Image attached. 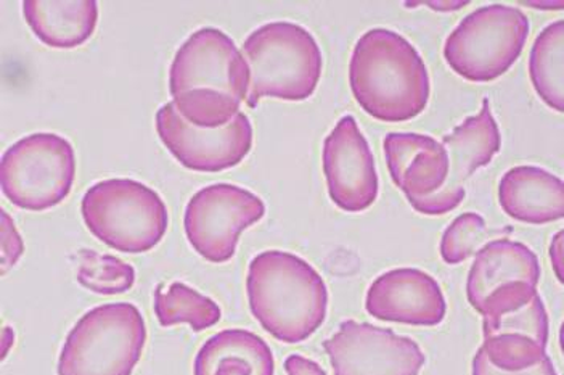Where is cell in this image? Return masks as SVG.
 <instances>
[{"mask_svg": "<svg viewBox=\"0 0 564 375\" xmlns=\"http://www.w3.org/2000/svg\"><path fill=\"white\" fill-rule=\"evenodd\" d=\"M324 350L333 375H419L426 363L419 343L391 329L345 321Z\"/></svg>", "mask_w": 564, "mask_h": 375, "instance_id": "12", "label": "cell"}, {"mask_svg": "<svg viewBox=\"0 0 564 375\" xmlns=\"http://www.w3.org/2000/svg\"><path fill=\"white\" fill-rule=\"evenodd\" d=\"M75 178L72 142L52 132L20 139L0 161L3 195L28 212H45L59 205L72 192Z\"/></svg>", "mask_w": 564, "mask_h": 375, "instance_id": "9", "label": "cell"}, {"mask_svg": "<svg viewBox=\"0 0 564 375\" xmlns=\"http://www.w3.org/2000/svg\"><path fill=\"white\" fill-rule=\"evenodd\" d=\"M147 343L145 319L131 303L87 311L66 336L58 375H132Z\"/></svg>", "mask_w": 564, "mask_h": 375, "instance_id": "6", "label": "cell"}, {"mask_svg": "<svg viewBox=\"0 0 564 375\" xmlns=\"http://www.w3.org/2000/svg\"><path fill=\"white\" fill-rule=\"evenodd\" d=\"M271 346L245 329H227L213 335L195 357L194 375H273Z\"/></svg>", "mask_w": 564, "mask_h": 375, "instance_id": "19", "label": "cell"}, {"mask_svg": "<svg viewBox=\"0 0 564 375\" xmlns=\"http://www.w3.org/2000/svg\"><path fill=\"white\" fill-rule=\"evenodd\" d=\"M499 203L520 223H555L564 216V184L544 168H511L500 179Z\"/></svg>", "mask_w": 564, "mask_h": 375, "instance_id": "18", "label": "cell"}, {"mask_svg": "<svg viewBox=\"0 0 564 375\" xmlns=\"http://www.w3.org/2000/svg\"><path fill=\"white\" fill-rule=\"evenodd\" d=\"M264 215V202L253 192L232 184L208 185L185 208V236L199 257L219 265L235 257L240 234Z\"/></svg>", "mask_w": 564, "mask_h": 375, "instance_id": "10", "label": "cell"}, {"mask_svg": "<svg viewBox=\"0 0 564 375\" xmlns=\"http://www.w3.org/2000/svg\"><path fill=\"white\" fill-rule=\"evenodd\" d=\"M80 213L94 237L122 254L152 250L170 226L163 199L132 179L97 182L84 195Z\"/></svg>", "mask_w": 564, "mask_h": 375, "instance_id": "5", "label": "cell"}, {"mask_svg": "<svg viewBox=\"0 0 564 375\" xmlns=\"http://www.w3.org/2000/svg\"><path fill=\"white\" fill-rule=\"evenodd\" d=\"M250 90V68L232 38L202 28L178 49L170 72V93L192 126L223 128L238 114Z\"/></svg>", "mask_w": 564, "mask_h": 375, "instance_id": "1", "label": "cell"}, {"mask_svg": "<svg viewBox=\"0 0 564 375\" xmlns=\"http://www.w3.org/2000/svg\"><path fill=\"white\" fill-rule=\"evenodd\" d=\"M328 195L343 212L369 210L378 199L380 181L369 142L356 118L343 117L328 135L322 152Z\"/></svg>", "mask_w": 564, "mask_h": 375, "instance_id": "14", "label": "cell"}, {"mask_svg": "<svg viewBox=\"0 0 564 375\" xmlns=\"http://www.w3.org/2000/svg\"><path fill=\"white\" fill-rule=\"evenodd\" d=\"M486 219L476 213L455 217L441 238V258L446 265H460L485 245Z\"/></svg>", "mask_w": 564, "mask_h": 375, "instance_id": "24", "label": "cell"}, {"mask_svg": "<svg viewBox=\"0 0 564 375\" xmlns=\"http://www.w3.org/2000/svg\"><path fill=\"white\" fill-rule=\"evenodd\" d=\"M24 251L23 238L12 217L2 210V275L6 276L19 262Z\"/></svg>", "mask_w": 564, "mask_h": 375, "instance_id": "25", "label": "cell"}, {"mask_svg": "<svg viewBox=\"0 0 564 375\" xmlns=\"http://www.w3.org/2000/svg\"><path fill=\"white\" fill-rule=\"evenodd\" d=\"M482 317V352L497 369L521 373L546 356L550 321L538 287L507 283L494 290L478 311Z\"/></svg>", "mask_w": 564, "mask_h": 375, "instance_id": "7", "label": "cell"}, {"mask_svg": "<svg viewBox=\"0 0 564 375\" xmlns=\"http://www.w3.org/2000/svg\"><path fill=\"white\" fill-rule=\"evenodd\" d=\"M535 93L552 110H564V23L553 21L539 34L529 55Z\"/></svg>", "mask_w": 564, "mask_h": 375, "instance_id": "21", "label": "cell"}, {"mask_svg": "<svg viewBox=\"0 0 564 375\" xmlns=\"http://www.w3.org/2000/svg\"><path fill=\"white\" fill-rule=\"evenodd\" d=\"M541 275L538 255L528 245L497 238L476 251L467 280L469 304L478 313L494 290L513 282L538 287Z\"/></svg>", "mask_w": 564, "mask_h": 375, "instance_id": "17", "label": "cell"}, {"mask_svg": "<svg viewBox=\"0 0 564 375\" xmlns=\"http://www.w3.org/2000/svg\"><path fill=\"white\" fill-rule=\"evenodd\" d=\"M349 84L357 104L378 121H410L429 107L425 60L404 36L387 28L367 31L357 41Z\"/></svg>", "mask_w": 564, "mask_h": 375, "instance_id": "2", "label": "cell"}, {"mask_svg": "<svg viewBox=\"0 0 564 375\" xmlns=\"http://www.w3.org/2000/svg\"><path fill=\"white\" fill-rule=\"evenodd\" d=\"M283 367H285L286 375H327L315 361L301 355L286 357Z\"/></svg>", "mask_w": 564, "mask_h": 375, "instance_id": "27", "label": "cell"}, {"mask_svg": "<svg viewBox=\"0 0 564 375\" xmlns=\"http://www.w3.org/2000/svg\"><path fill=\"white\" fill-rule=\"evenodd\" d=\"M528 15L510 6L481 7L460 21L444 45L447 65L471 83L506 75L528 41Z\"/></svg>", "mask_w": 564, "mask_h": 375, "instance_id": "8", "label": "cell"}, {"mask_svg": "<svg viewBox=\"0 0 564 375\" xmlns=\"http://www.w3.org/2000/svg\"><path fill=\"white\" fill-rule=\"evenodd\" d=\"M160 283L155 292V314L163 328L175 324H188L195 332L213 328L223 318L219 304L212 298L202 296L182 282L171 283L163 292Z\"/></svg>", "mask_w": 564, "mask_h": 375, "instance_id": "22", "label": "cell"}, {"mask_svg": "<svg viewBox=\"0 0 564 375\" xmlns=\"http://www.w3.org/2000/svg\"><path fill=\"white\" fill-rule=\"evenodd\" d=\"M13 343H15V332L9 325H3V339H2V360H6L12 350Z\"/></svg>", "mask_w": 564, "mask_h": 375, "instance_id": "30", "label": "cell"}, {"mask_svg": "<svg viewBox=\"0 0 564 375\" xmlns=\"http://www.w3.org/2000/svg\"><path fill=\"white\" fill-rule=\"evenodd\" d=\"M76 279L84 289L98 296H121L134 287L135 269L111 255L83 248L78 251Z\"/></svg>", "mask_w": 564, "mask_h": 375, "instance_id": "23", "label": "cell"}, {"mask_svg": "<svg viewBox=\"0 0 564 375\" xmlns=\"http://www.w3.org/2000/svg\"><path fill=\"white\" fill-rule=\"evenodd\" d=\"M383 150L392 182L408 202L436 194L446 182L448 157L443 142L415 132H391Z\"/></svg>", "mask_w": 564, "mask_h": 375, "instance_id": "16", "label": "cell"}, {"mask_svg": "<svg viewBox=\"0 0 564 375\" xmlns=\"http://www.w3.org/2000/svg\"><path fill=\"white\" fill-rule=\"evenodd\" d=\"M247 293L251 313L279 342H304L327 319L328 290L310 262L271 250L250 262Z\"/></svg>", "mask_w": 564, "mask_h": 375, "instance_id": "3", "label": "cell"}, {"mask_svg": "<svg viewBox=\"0 0 564 375\" xmlns=\"http://www.w3.org/2000/svg\"><path fill=\"white\" fill-rule=\"evenodd\" d=\"M156 131L174 159L198 173L230 170L253 149V126L241 111L223 128L203 129L185 121L170 101L158 110Z\"/></svg>", "mask_w": 564, "mask_h": 375, "instance_id": "11", "label": "cell"}, {"mask_svg": "<svg viewBox=\"0 0 564 375\" xmlns=\"http://www.w3.org/2000/svg\"><path fill=\"white\" fill-rule=\"evenodd\" d=\"M370 317L384 322L434 328L447 313L446 298L434 277L413 268L392 269L367 290Z\"/></svg>", "mask_w": 564, "mask_h": 375, "instance_id": "15", "label": "cell"}, {"mask_svg": "<svg viewBox=\"0 0 564 375\" xmlns=\"http://www.w3.org/2000/svg\"><path fill=\"white\" fill-rule=\"evenodd\" d=\"M550 258H552L553 271L560 282H563V231L553 237L552 245H550Z\"/></svg>", "mask_w": 564, "mask_h": 375, "instance_id": "28", "label": "cell"}, {"mask_svg": "<svg viewBox=\"0 0 564 375\" xmlns=\"http://www.w3.org/2000/svg\"><path fill=\"white\" fill-rule=\"evenodd\" d=\"M408 7H420L426 6L430 9L437 10V12H452V10L462 9V7H467L468 2H416V3H405Z\"/></svg>", "mask_w": 564, "mask_h": 375, "instance_id": "29", "label": "cell"}, {"mask_svg": "<svg viewBox=\"0 0 564 375\" xmlns=\"http://www.w3.org/2000/svg\"><path fill=\"white\" fill-rule=\"evenodd\" d=\"M23 17L37 40L48 47L75 49L96 33L98 3L54 2V0H26Z\"/></svg>", "mask_w": 564, "mask_h": 375, "instance_id": "20", "label": "cell"}, {"mask_svg": "<svg viewBox=\"0 0 564 375\" xmlns=\"http://www.w3.org/2000/svg\"><path fill=\"white\" fill-rule=\"evenodd\" d=\"M471 375H558L556 374L555 366H553L552 360L545 356L541 363L535 364L531 369L521 371V373H503V371L497 369L492 364L489 363L482 349L476 353L473 357Z\"/></svg>", "mask_w": 564, "mask_h": 375, "instance_id": "26", "label": "cell"}, {"mask_svg": "<svg viewBox=\"0 0 564 375\" xmlns=\"http://www.w3.org/2000/svg\"><path fill=\"white\" fill-rule=\"evenodd\" d=\"M447 149L448 173L436 194L409 202L415 212L426 216H443L454 212L465 197V184L479 168L486 167L502 149L499 125L490 110L489 99L476 117L465 119L452 135L443 139Z\"/></svg>", "mask_w": 564, "mask_h": 375, "instance_id": "13", "label": "cell"}, {"mask_svg": "<svg viewBox=\"0 0 564 375\" xmlns=\"http://www.w3.org/2000/svg\"><path fill=\"white\" fill-rule=\"evenodd\" d=\"M241 54L250 68L247 104L258 107L264 97L307 100L322 78L324 57L306 28L290 21H273L248 36Z\"/></svg>", "mask_w": 564, "mask_h": 375, "instance_id": "4", "label": "cell"}]
</instances>
